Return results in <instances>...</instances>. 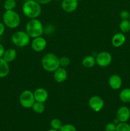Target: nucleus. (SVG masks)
Instances as JSON below:
<instances>
[{
  "label": "nucleus",
  "mask_w": 130,
  "mask_h": 131,
  "mask_svg": "<svg viewBox=\"0 0 130 131\" xmlns=\"http://www.w3.org/2000/svg\"><path fill=\"white\" fill-rule=\"evenodd\" d=\"M17 55V53L16 50H15L13 48H10L5 50V53H4L3 56V58L6 62L10 63L13 62L15 60Z\"/></svg>",
  "instance_id": "17"
},
{
  "label": "nucleus",
  "mask_w": 130,
  "mask_h": 131,
  "mask_svg": "<svg viewBox=\"0 0 130 131\" xmlns=\"http://www.w3.org/2000/svg\"><path fill=\"white\" fill-rule=\"evenodd\" d=\"M59 131H76V129L72 124H67L62 125Z\"/></svg>",
  "instance_id": "26"
},
{
  "label": "nucleus",
  "mask_w": 130,
  "mask_h": 131,
  "mask_svg": "<svg viewBox=\"0 0 130 131\" xmlns=\"http://www.w3.org/2000/svg\"><path fill=\"white\" fill-rule=\"evenodd\" d=\"M25 32L30 38L40 37L44 32V28L42 22L37 19H31L25 25Z\"/></svg>",
  "instance_id": "2"
},
{
  "label": "nucleus",
  "mask_w": 130,
  "mask_h": 131,
  "mask_svg": "<svg viewBox=\"0 0 130 131\" xmlns=\"http://www.w3.org/2000/svg\"><path fill=\"white\" fill-rule=\"evenodd\" d=\"M31 108L33 109V111L35 112L36 113L41 114L43 113L45 111V106L44 103H43V102H39L35 101V102L33 104Z\"/></svg>",
  "instance_id": "20"
},
{
  "label": "nucleus",
  "mask_w": 130,
  "mask_h": 131,
  "mask_svg": "<svg viewBox=\"0 0 130 131\" xmlns=\"http://www.w3.org/2000/svg\"><path fill=\"white\" fill-rule=\"evenodd\" d=\"M108 84L112 89H120L122 84V78L117 74H113L110 75L108 79Z\"/></svg>",
  "instance_id": "14"
},
{
  "label": "nucleus",
  "mask_w": 130,
  "mask_h": 131,
  "mask_svg": "<svg viewBox=\"0 0 130 131\" xmlns=\"http://www.w3.org/2000/svg\"><path fill=\"white\" fill-rule=\"evenodd\" d=\"M126 36L123 33H115L112 38V44L115 47H121L126 42Z\"/></svg>",
  "instance_id": "15"
},
{
  "label": "nucleus",
  "mask_w": 130,
  "mask_h": 131,
  "mask_svg": "<svg viewBox=\"0 0 130 131\" xmlns=\"http://www.w3.org/2000/svg\"><path fill=\"white\" fill-rule=\"evenodd\" d=\"M116 131H130V125L127 122H119L117 125Z\"/></svg>",
  "instance_id": "23"
},
{
  "label": "nucleus",
  "mask_w": 130,
  "mask_h": 131,
  "mask_svg": "<svg viewBox=\"0 0 130 131\" xmlns=\"http://www.w3.org/2000/svg\"><path fill=\"white\" fill-rule=\"evenodd\" d=\"M47 46V41L43 37H36L31 42V48L34 51L40 52L43 51Z\"/></svg>",
  "instance_id": "9"
},
{
  "label": "nucleus",
  "mask_w": 130,
  "mask_h": 131,
  "mask_svg": "<svg viewBox=\"0 0 130 131\" xmlns=\"http://www.w3.org/2000/svg\"><path fill=\"white\" fill-rule=\"evenodd\" d=\"M5 49L4 46L1 43H0V58H3L4 53H5Z\"/></svg>",
  "instance_id": "31"
},
{
  "label": "nucleus",
  "mask_w": 130,
  "mask_h": 131,
  "mask_svg": "<svg viewBox=\"0 0 130 131\" xmlns=\"http://www.w3.org/2000/svg\"><path fill=\"white\" fill-rule=\"evenodd\" d=\"M112 61V56L110 52L102 51L96 56V62L101 67H107L109 66Z\"/></svg>",
  "instance_id": "7"
},
{
  "label": "nucleus",
  "mask_w": 130,
  "mask_h": 131,
  "mask_svg": "<svg viewBox=\"0 0 130 131\" xmlns=\"http://www.w3.org/2000/svg\"><path fill=\"white\" fill-rule=\"evenodd\" d=\"M42 66L45 71L54 72L60 67L59 58L53 53L46 54L42 59Z\"/></svg>",
  "instance_id": "3"
},
{
  "label": "nucleus",
  "mask_w": 130,
  "mask_h": 131,
  "mask_svg": "<svg viewBox=\"0 0 130 131\" xmlns=\"http://www.w3.org/2000/svg\"><path fill=\"white\" fill-rule=\"evenodd\" d=\"M35 1L40 5H45V4H48V3L50 2L52 0H35Z\"/></svg>",
  "instance_id": "30"
},
{
  "label": "nucleus",
  "mask_w": 130,
  "mask_h": 131,
  "mask_svg": "<svg viewBox=\"0 0 130 131\" xmlns=\"http://www.w3.org/2000/svg\"><path fill=\"white\" fill-rule=\"evenodd\" d=\"M17 3L15 0H5L3 7L5 10H13L15 8Z\"/></svg>",
  "instance_id": "22"
},
{
  "label": "nucleus",
  "mask_w": 130,
  "mask_h": 131,
  "mask_svg": "<svg viewBox=\"0 0 130 131\" xmlns=\"http://www.w3.org/2000/svg\"><path fill=\"white\" fill-rule=\"evenodd\" d=\"M62 126V122L57 118H54L51 120L50 122V127L52 129H56V130H59L61 129V127Z\"/></svg>",
  "instance_id": "24"
},
{
  "label": "nucleus",
  "mask_w": 130,
  "mask_h": 131,
  "mask_svg": "<svg viewBox=\"0 0 130 131\" xmlns=\"http://www.w3.org/2000/svg\"><path fill=\"white\" fill-rule=\"evenodd\" d=\"M129 21H130V17H129Z\"/></svg>",
  "instance_id": "35"
},
{
  "label": "nucleus",
  "mask_w": 130,
  "mask_h": 131,
  "mask_svg": "<svg viewBox=\"0 0 130 131\" xmlns=\"http://www.w3.org/2000/svg\"><path fill=\"white\" fill-rule=\"evenodd\" d=\"M19 102L24 108H31L33 104L35 102L33 92L29 90L23 91L19 96Z\"/></svg>",
  "instance_id": "6"
},
{
  "label": "nucleus",
  "mask_w": 130,
  "mask_h": 131,
  "mask_svg": "<svg viewBox=\"0 0 130 131\" xmlns=\"http://www.w3.org/2000/svg\"><path fill=\"white\" fill-rule=\"evenodd\" d=\"M56 1H61V0H56Z\"/></svg>",
  "instance_id": "34"
},
{
  "label": "nucleus",
  "mask_w": 130,
  "mask_h": 131,
  "mask_svg": "<svg viewBox=\"0 0 130 131\" xmlns=\"http://www.w3.org/2000/svg\"><path fill=\"white\" fill-rule=\"evenodd\" d=\"M116 118L119 122H127L130 118V110L126 106H121L116 112Z\"/></svg>",
  "instance_id": "10"
},
{
  "label": "nucleus",
  "mask_w": 130,
  "mask_h": 131,
  "mask_svg": "<svg viewBox=\"0 0 130 131\" xmlns=\"http://www.w3.org/2000/svg\"><path fill=\"white\" fill-rule=\"evenodd\" d=\"M79 5L78 0H62L61 8L67 13H71L77 9Z\"/></svg>",
  "instance_id": "11"
},
{
  "label": "nucleus",
  "mask_w": 130,
  "mask_h": 131,
  "mask_svg": "<svg viewBox=\"0 0 130 131\" xmlns=\"http://www.w3.org/2000/svg\"><path fill=\"white\" fill-rule=\"evenodd\" d=\"M119 29L123 33H128L130 31V21L129 19L122 20L119 24Z\"/></svg>",
  "instance_id": "21"
},
{
  "label": "nucleus",
  "mask_w": 130,
  "mask_h": 131,
  "mask_svg": "<svg viewBox=\"0 0 130 131\" xmlns=\"http://www.w3.org/2000/svg\"><path fill=\"white\" fill-rule=\"evenodd\" d=\"M119 17L122 20H127L129 19L130 13L127 10H122L120 12Z\"/></svg>",
  "instance_id": "27"
},
{
  "label": "nucleus",
  "mask_w": 130,
  "mask_h": 131,
  "mask_svg": "<svg viewBox=\"0 0 130 131\" xmlns=\"http://www.w3.org/2000/svg\"><path fill=\"white\" fill-rule=\"evenodd\" d=\"M3 21L5 26L11 29L17 28L20 23L19 14L15 10H5L3 15Z\"/></svg>",
  "instance_id": "4"
},
{
  "label": "nucleus",
  "mask_w": 130,
  "mask_h": 131,
  "mask_svg": "<svg viewBox=\"0 0 130 131\" xmlns=\"http://www.w3.org/2000/svg\"><path fill=\"white\" fill-rule=\"evenodd\" d=\"M10 73V66L3 58H0V78L8 76Z\"/></svg>",
  "instance_id": "16"
},
{
  "label": "nucleus",
  "mask_w": 130,
  "mask_h": 131,
  "mask_svg": "<svg viewBox=\"0 0 130 131\" xmlns=\"http://www.w3.org/2000/svg\"><path fill=\"white\" fill-rule=\"evenodd\" d=\"M5 25L3 23L0 22V37L3 35V33H5Z\"/></svg>",
  "instance_id": "29"
},
{
  "label": "nucleus",
  "mask_w": 130,
  "mask_h": 131,
  "mask_svg": "<svg viewBox=\"0 0 130 131\" xmlns=\"http://www.w3.org/2000/svg\"><path fill=\"white\" fill-rule=\"evenodd\" d=\"M47 131H59V130H56V129H49V130H48Z\"/></svg>",
  "instance_id": "32"
},
{
  "label": "nucleus",
  "mask_w": 130,
  "mask_h": 131,
  "mask_svg": "<svg viewBox=\"0 0 130 131\" xmlns=\"http://www.w3.org/2000/svg\"><path fill=\"white\" fill-rule=\"evenodd\" d=\"M119 99L124 103L130 102V88H126L122 90L119 93Z\"/></svg>",
  "instance_id": "19"
},
{
  "label": "nucleus",
  "mask_w": 130,
  "mask_h": 131,
  "mask_svg": "<svg viewBox=\"0 0 130 131\" xmlns=\"http://www.w3.org/2000/svg\"><path fill=\"white\" fill-rule=\"evenodd\" d=\"M89 106L93 111L99 112L105 106V102L103 99L98 95H93L89 99Z\"/></svg>",
  "instance_id": "8"
},
{
  "label": "nucleus",
  "mask_w": 130,
  "mask_h": 131,
  "mask_svg": "<svg viewBox=\"0 0 130 131\" xmlns=\"http://www.w3.org/2000/svg\"><path fill=\"white\" fill-rule=\"evenodd\" d=\"M54 79L55 81L58 83H61L66 80L68 77V73L66 69L62 67H59L54 72Z\"/></svg>",
  "instance_id": "12"
},
{
  "label": "nucleus",
  "mask_w": 130,
  "mask_h": 131,
  "mask_svg": "<svg viewBox=\"0 0 130 131\" xmlns=\"http://www.w3.org/2000/svg\"><path fill=\"white\" fill-rule=\"evenodd\" d=\"M22 12L30 19H37L42 12L41 5L35 0L25 1L22 6Z\"/></svg>",
  "instance_id": "1"
},
{
  "label": "nucleus",
  "mask_w": 130,
  "mask_h": 131,
  "mask_svg": "<svg viewBox=\"0 0 130 131\" xmlns=\"http://www.w3.org/2000/svg\"><path fill=\"white\" fill-rule=\"evenodd\" d=\"M71 63V60L67 56H62V57L60 58H59V64L60 67H62L66 68L68 66H69Z\"/></svg>",
  "instance_id": "25"
},
{
  "label": "nucleus",
  "mask_w": 130,
  "mask_h": 131,
  "mask_svg": "<svg viewBox=\"0 0 130 131\" xmlns=\"http://www.w3.org/2000/svg\"><path fill=\"white\" fill-rule=\"evenodd\" d=\"M24 1H29V0H24Z\"/></svg>",
  "instance_id": "33"
},
{
  "label": "nucleus",
  "mask_w": 130,
  "mask_h": 131,
  "mask_svg": "<svg viewBox=\"0 0 130 131\" xmlns=\"http://www.w3.org/2000/svg\"><path fill=\"white\" fill-rule=\"evenodd\" d=\"M96 58L92 55L87 56L83 59L82 60V65L85 68H92L96 65Z\"/></svg>",
  "instance_id": "18"
},
{
  "label": "nucleus",
  "mask_w": 130,
  "mask_h": 131,
  "mask_svg": "<svg viewBox=\"0 0 130 131\" xmlns=\"http://www.w3.org/2000/svg\"><path fill=\"white\" fill-rule=\"evenodd\" d=\"M11 40L15 46L24 47L28 46L30 42V37L24 31H17L13 33Z\"/></svg>",
  "instance_id": "5"
},
{
  "label": "nucleus",
  "mask_w": 130,
  "mask_h": 131,
  "mask_svg": "<svg viewBox=\"0 0 130 131\" xmlns=\"http://www.w3.org/2000/svg\"><path fill=\"white\" fill-rule=\"evenodd\" d=\"M35 101L39 102H45L47 101L48 97V93L47 90L43 88H38L33 92Z\"/></svg>",
  "instance_id": "13"
},
{
  "label": "nucleus",
  "mask_w": 130,
  "mask_h": 131,
  "mask_svg": "<svg viewBox=\"0 0 130 131\" xmlns=\"http://www.w3.org/2000/svg\"><path fill=\"white\" fill-rule=\"evenodd\" d=\"M117 125L114 123H108L105 127V131H116Z\"/></svg>",
  "instance_id": "28"
}]
</instances>
